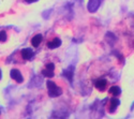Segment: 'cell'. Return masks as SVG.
I'll use <instances>...</instances> for the list:
<instances>
[{
	"mask_svg": "<svg viewBox=\"0 0 134 119\" xmlns=\"http://www.w3.org/2000/svg\"><path fill=\"white\" fill-rule=\"evenodd\" d=\"M46 86H47V89H48V94L52 98H56V97H59L62 94V88H60L59 86L56 84L55 82L48 80L47 83H46Z\"/></svg>",
	"mask_w": 134,
	"mask_h": 119,
	"instance_id": "obj_1",
	"label": "cell"
},
{
	"mask_svg": "<svg viewBox=\"0 0 134 119\" xmlns=\"http://www.w3.org/2000/svg\"><path fill=\"white\" fill-rule=\"evenodd\" d=\"M94 87L97 90L101 91V92H104L107 90L108 88V81L105 78V77H99L94 81Z\"/></svg>",
	"mask_w": 134,
	"mask_h": 119,
	"instance_id": "obj_2",
	"label": "cell"
},
{
	"mask_svg": "<svg viewBox=\"0 0 134 119\" xmlns=\"http://www.w3.org/2000/svg\"><path fill=\"white\" fill-rule=\"evenodd\" d=\"M42 74L47 78H52L55 76V63L54 62H48L46 66L43 68Z\"/></svg>",
	"mask_w": 134,
	"mask_h": 119,
	"instance_id": "obj_3",
	"label": "cell"
},
{
	"mask_svg": "<svg viewBox=\"0 0 134 119\" xmlns=\"http://www.w3.org/2000/svg\"><path fill=\"white\" fill-rule=\"evenodd\" d=\"M119 104H120V102H119V100L117 99V97H113V98L109 100L108 104H107V109H106L107 112L110 113V114L115 113V112L117 111V109H118Z\"/></svg>",
	"mask_w": 134,
	"mask_h": 119,
	"instance_id": "obj_4",
	"label": "cell"
},
{
	"mask_svg": "<svg viewBox=\"0 0 134 119\" xmlns=\"http://www.w3.org/2000/svg\"><path fill=\"white\" fill-rule=\"evenodd\" d=\"M61 40L58 38V37H55L53 40H51V41H48L47 42V47L48 48H51V49H54V48H57V47H59L60 45H61Z\"/></svg>",
	"mask_w": 134,
	"mask_h": 119,
	"instance_id": "obj_5",
	"label": "cell"
},
{
	"mask_svg": "<svg viewBox=\"0 0 134 119\" xmlns=\"http://www.w3.org/2000/svg\"><path fill=\"white\" fill-rule=\"evenodd\" d=\"M10 75H11V77H12L13 80H15L17 83H23V81H24L21 73H20L18 70H16V69H13L12 71H11Z\"/></svg>",
	"mask_w": 134,
	"mask_h": 119,
	"instance_id": "obj_6",
	"label": "cell"
},
{
	"mask_svg": "<svg viewBox=\"0 0 134 119\" xmlns=\"http://www.w3.org/2000/svg\"><path fill=\"white\" fill-rule=\"evenodd\" d=\"M20 55L25 60H30L33 57V50L31 48H24L20 50Z\"/></svg>",
	"mask_w": 134,
	"mask_h": 119,
	"instance_id": "obj_7",
	"label": "cell"
},
{
	"mask_svg": "<svg viewBox=\"0 0 134 119\" xmlns=\"http://www.w3.org/2000/svg\"><path fill=\"white\" fill-rule=\"evenodd\" d=\"M120 93H121V89L117 85H113V86H110V87L108 88V94L109 95L118 97V95H120Z\"/></svg>",
	"mask_w": 134,
	"mask_h": 119,
	"instance_id": "obj_8",
	"label": "cell"
},
{
	"mask_svg": "<svg viewBox=\"0 0 134 119\" xmlns=\"http://www.w3.org/2000/svg\"><path fill=\"white\" fill-rule=\"evenodd\" d=\"M42 40H43L42 35H36L35 37H33V38L31 39V44H32L33 46H35V47H38V46L41 44Z\"/></svg>",
	"mask_w": 134,
	"mask_h": 119,
	"instance_id": "obj_9",
	"label": "cell"
},
{
	"mask_svg": "<svg viewBox=\"0 0 134 119\" xmlns=\"http://www.w3.org/2000/svg\"><path fill=\"white\" fill-rule=\"evenodd\" d=\"M7 40V33L5 31H0V42H3Z\"/></svg>",
	"mask_w": 134,
	"mask_h": 119,
	"instance_id": "obj_10",
	"label": "cell"
},
{
	"mask_svg": "<svg viewBox=\"0 0 134 119\" xmlns=\"http://www.w3.org/2000/svg\"><path fill=\"white\" fill-rule=\"evenodd\" d=\"M26 2H28V3H31V2H36V1H38V0H25Z\"/></svg>",
	"mask_w": 134,
	"mask_h": 119,
	"instance_id": "obj_11",
	"label": "cell"
},
{
	"mask_svg": "<svg viewBox=\"0 0 134 119\" xmlns=\"http://www.w3.org/2000/svg\"><path fill=\"white\" fill-rule=\"evenodd\" d=\"M0 78H1V71H0Z\"/></svg>",
	"mask_w": 134,
	"mask_h": 119,
	"instance_id": "obj_12",
	"label": "cell"
}]
</instances>
